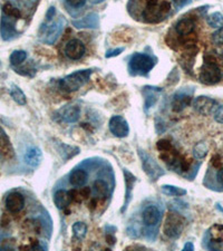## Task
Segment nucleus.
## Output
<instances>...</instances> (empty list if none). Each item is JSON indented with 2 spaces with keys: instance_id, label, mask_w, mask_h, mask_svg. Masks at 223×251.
I'll list each match as a JSON object with an SVG mask.
<instances>
[{
  "instance_id": "1",
  "label": "nucleus",
  "mask_w": 223,
  "mask_h": 251,
  "mask_svg": "<svg viewBox=\"0 0 223 251\" xmlns=\"http://www.w3.org/2000/svg\"><path fill=\"white\" fill-rule=\"evenodd\" d=\"M93 74V69H83V70H76L69 75L65 76L62 80L60 81V88L62 92L66 93H73L76 92L81 87L87 83Z\"/></svg>"
},
{
  "instance_id": "2",
  "label": "nucleus",
  "mask_w": 223,
  "mask_h": 251,
  "mask_svg": "<svg viewBox=\"0 0 223 251\" xmlns=\"http://www.w3.org/2000/svg\"><path fill=\"white\" fill-rule=\"evenodd\" d=\"M156 60L148 54L135 53L128 63V70L132 75H147L154 68Z\"/></svg>"
},
{
  "instance_id": "3",
  "label": "nucleus",
  "mask_w": 223,
  "mask_h": 251,
  "mask_svg": "<svg viewBox=\"0 0 223 251\" xmlns=\"http://www.w3.org/2000/svg\"><path fill=\"white\" fill-rule=\"evenodd\" d=\"M222 78L221 69L219 67L216 58L212 56H205L204 63L200 69L199 80L204 85H216Z\"/></svg>"
},
{
  "instance_id": "4",
  "label": "nucleus",
  "mask_w": 223,
  "mask_h": 251,
  "mask_svg": "<svg viewBox=\"0 0 223 251\" xmlns=\"http://www.w3.org/2000/svg\"><path fill=\"white\" fill-rule=\"evenodd\" d=\"M185 220L182 215L175 212H170L166 215L163 225V232L167 238L178 239L182 234Z\"/></svg>"
},
{
  "instance_id": "5",
  "label": "nucleus",
  "mask_w": 223,
  "mask_h": 251,
  "mask_svg": "<svg viewBox=\"0 0 223 251\" xmlns=\"http://www.w3.org/2000/svg\"><path fill=\"white\" fill-rule=\"evenodd\" d=\"M139 155L141 158V161H142L143 171L145 172L152 181H156V180H159L162 175H164V173H165V172L163 171V168L159 166V163L156 162L148 153L140 148Z\"/></svg>"
},
{
  "instance_id": "6",
  "label": "nucleus",
  "mask_w": 223,
  "mask_h": 251,
  "mask_svg": "<svg viewBox=\"0 0 223 251\" xmlns=\"http://www.w3.org/2000/svg\"><path fill=\"white\" fill-rule=\"evenodd\" d=\"M193 108L195 112H198L199 114L203 116H209L213 114L214 111H216L219 103L213 99H211L209 96H198L193 100Z\"/></svg>"
},
{
  "instance_id": "7",
  "label": "nucleus",
  "mask_w": 223,
  "mask_h": 251,
  "mask_svg": "<svg viewBox=\"0 0 223 251\" xmlns=\"http://www.w3.org/2000/svg\"><path fill=\"white\" fill-rule=\"evenodd\" d=\"M108 127L112 134L116 137H120V139L126 137L130 133V126H128L127 121L121 115L112 116V119L109 120Z\"/></svg>"
},
{
  "instance_id": "8",
  "label": "nucleus",
  "mask_w": 223,
  "mask_h": 251,
  "mask_svg": "<svg viewBox=\"0 0 223 251\" xmlns=\"http://www.w3.org/2000/svg\"><path fill=\"white\" fill-rule=\"evenodd\" d=\"M57 117L61 122L75 123L81 117V108L78 105L68 104L57 111Z\"/></svg>"
},
{
  "instance_id": "9",
  "label": "nucleus",
  "mask_w": 223,
  "mask_h": 251,
  "mask_svg": "<svg viewBox=\"0 0 223 251\" xmlns=\"http://www.w3.org/2000/svg\"><path fill=\"white\" fill-rule=\"evenodd\" d=\"M145 9L143 11V18L146 22L153 23L161 21L164 17L160 11L159 0H146Z\"/></svg>"
},
{
  "instance_id": "10",
  "label": "nucleus",
  "mask_w": 223,
  "mask_h": 251,
  "mask_svg": "<svg viewBox=\"0 0 223 251\" xmlns=\"http://www.w3.org/2000/svg\"><path fill=\"white\" fill-rule=\"evenodd\" d=\"M86 47L85 44L80 39H70L65 46V55L69 60L78 61L85 55Z\"/></svg>"
},
{
  "instance_id": "11",
  "label": "nucleus",
  "mask_w": 223,
  "mask_h": 251,
  "mask_svg": "<svg viewBox=\"0 0 223 251\" xmlns=\"http://www.w3.org/2000/svg\"><path fill=\"white\" fill-rule=\"evenodd\" d=\"M6 209L11 213H18L25 207V198L19 192H11L5 200Z\"/></svg>"
},
{
  "instance_id": "12",
  "label": "nucleus",
  "mask_w": 223,
  "mask_h": 251,
  "mask_svg": "<svg viewBox=\"0 0 223 251\" xmlns=\"http://www.w3.org/2000/svg\"><path fill=\"white\" fill-rule=\"evenodd\" d=\"M161 210L156 206H147L142 211V220L146 227H154L161 221Z\"/></svg>"
},
{
  "instance_id": "13",
  "label": "nucleus",
  "mask_w": 223,
  "mask_h": 251,
  "mask_svg": "<svg viewBox=\"0 0 223 251\" xmlns=\"http://www.w3.org/2000/svg\"><path fill=\"white\" fill-rule=\"evenodd\" d=\"M209 249L223 250V226L216 225L209 230Z\"/></svg>"
},
{
  "instance_id": "14",
  "label": "nucleus",
  "mask_w": 223,
  "mask_h": 251,
  "mask_svg": "<svg viewBox=\"0 0 223 251\" xmlns=\"http://www.w3.org/2000/svg\"><path fill=\"white\" fill-rule=\"evenodd\" d=\"M192 103V96L191 94H187L185 92H178L174 94L173 100H172V109L174 112H181L185 107Z\"/></svg>"
},
{
  "instance_id": "15",
  "label": "nucleus",
  "mask_w": 223,
  "mask_h": 251,
  "mask_svg": "<svg viewBox=\"0 0 223 251\" xmlns=\"http://www.w3.org/2000/svg\"><path fill=\"white\" fill-rule=\"evenodd\" d=\"M42 160V153L41 150L37 146L28 147L23 155V161L27 166L31 167H37L41 164Z\"/></svg>"
},
{
  "instance_id": "16",
  "label": "nucleus",
  "mask_w": 223,
  "mask_h": 251,
  "mask_svg": "<svg viewBox=\"0 0 223 251\" xmlns=\"http://www.w3.org/2000/svg\"><path fill=\"white\" fill-rule=\"evenodd\" d=\"M62 30V21H60L57 22L49 23L48 27L46 29H41V33L44 31V36L46 37L44 42L47 44H54L57 37L60 36Z\"/></svg>"
},
{
  "instance_id": "17",
  "label": "nucleus",
  "mask_w": 223,
  "mask_h": 251,
  "mask_svg": "<svg viewBox=\"0 0 223 251\" xmlns=\"http://www.w3.org/2000/svg\"><path fill=\"white\" fill-rule=\"evenodd\" d=\"M124 178H125V186H126V192H125V200H124V207L122 211L124 212L125 209L128 207V203H130L132 199V192L133 188H134V184L136 182V178L133 175L130 171L124 170Z\"/></svg>"
},
{
  "instance_id": "18",
  "label": "nucleus",
  "mask_w": 223,
  "mask_h": 251,
  "mask_svg": "<svg viewBox=\"0 0 223 251\" xmlns=\"http://www.w3.org/2000/svg\"><path fill=\"white\" fill-rule=\"evenodd\" d=\"M0 153L5 156L6 159H13L15 156L14 147L11 145L9 139L5 132L2 131V128L0 127Z\"/></svg>"
},
{
  "instance_id": "19",
  "label": "nucleus",
  "mask_w": 223,
  "mask_h": 251,
  "mask_svg": "<svg viewBox=\"0 0 223 251\" xmlns=\"http://www.w3.org/2000/svg\"><path fill=\"white\" fill-rule=\"evenodd\" d=\"M145 105H144V109L148 112V109L152 108L156 104L159 100L158 94L162 93V88L159 87H152V86H146L145 88Z\"/></svg>"
},
{
  "instance_id": "20",
  "label": "nucleus",
  "mask_w": 223,
  "mask_h": 251,
  "mask_svg": "<svg viewBox=\"0 0 223 251\" xmlns=\"http://www.w3.org/2000/svg\"><path fill=\"white\" fill-rule=\"evenodd\" d=\"M88 174L83 168H75L70 172L69 182L74 187H83L87 182Z\"/></svg>"
},
{
  "instance_id": "21",
  "label": "nucleus",
  "mask_w": 223,
  "mask_h": 251,
  "mask_svg": "<svg viewBox=\"0 0 223 251\" xmlns=\"http://www.w3.org/2000/svg\"><path fill=\"white\" fill-rule=\"evenodd\" d=\"M194 27L195 22L192 18H183L175 25V30L180 36H185V35L193 33Z\"/></svg>"
},
{
  "instance_id": "22",
  "label": "nucleus",
  "mask_w": 223,
  "mask_h": 251,
  "mask_svg": "<svg viewBox=\"0 0 223 251\" xmlns=\"http://www.w3.org/2000/svg\"><path fill=\"white\" fill-rule=\"evenodd\" d=\"M72 202V198H70L69 192L65 190H58L56 193L54 194V203L58 209H66Z\"/></svg>"
},
{
  "instance_id": "23",
  "label": "nucleus",
  "mask_w": 223,
  "mask_h": 251,
  "mask_svg": "<svg viewBox=\"0 0 223 251\" xmlns=\"http://www.w3.org/2000/svg\"><path fill=\"white\" fill-rule=\"evenodd\" d=\"M73 23L77 28H97V26H99V17L95 14H91L87 17L81 19V21H73Z\"/></svg>"
},
{
  "instance_id": "24",
  "label": "nucleus",
  "mask_w": 223,
  "mask_h": 251,
  "mask_svg": "<svg viewBox=\"0 0 223 251\" xmlns=\"http://www.w3.org/2000/svg\"><path fill=\"white\" fill-rule=\"evenodd\" d=\"M93 191L97 198L106 199L108 195V186L103 180H96L93 184Z\"/></svg>"
},
{
  "instance_id": "25",
  "label": "nucleus",
  "mask_w": 223,
  "mask_h": 251,
  "mask_svg": "<svg viewBox=\"0 0 223 251\" xmlns=\"http://www.w3.org/2000/svg\"><path fill=\"white\" fill-rule=\"evenodd\" d=\"M9 94H10L11 99H13L18 105H25V104L27 103L26 95H25V94H23V92L21 91V88L18 87L17 85L13 84V85L10 86Z\"/></svg>"
},
{
  "instance_id": "26",
  "label": "nucleus",
  "mask_w": 223,
  "mask_h": 251,
  "mask_svg": "<svg viewBox=\"0 0 223 251\" xmlns=\"http://www.w3.org/2000/svg\"><path fill=\"white\" fill-rule=\"evenodd\" d=\"M22 229L27 231V232L39 234L41 232L42 227L41 223L39 222L37 219H27V220L23 221L22 223Z\"/></svg>"
},
{
  "instance_id": "27",
  "label": "nucleus",
  "mask_w": 223,
  "mask_h": 251,
  "mask_svg": "<svg viewBox=\"0 0 223 251\" xmlns=\"http://www.w3.org/2000/svg\"><path fill=\"white\" fill-rule=\"evenodd\" d=\"M162 192L164 194L169 195V197H182V195L186 194V190L182 189V188L174 187V186H162Z\"/></svg>"
},
{
  "instance_id": "28",
  "label": "nucleus",
  "mask_w": 223,
  "mask_h": 251,
  "mask_svg": "<svg viewBox=\"0 0 223 251\" xmlns=\"http://www.w3.org/2000/svg\"><path fill=\"white\" fill-rule=\"evenodd\" d=\"M206 22H208V25L210 27H212V28H220L221 26H223V15L221 13H219V11L211 14L206 17Z\"/></svg>"
},
{
  "instance_id": "29",
  "label": "nucleus",
  "mask_w": 223,
  "mask_h": 251,
  "mask_svg": "<svg viewBox=\"0 0 223 251\" xmlns=\"http://www.w3.org/2000/svg\"><path fill=\"white\" fill-rule=\"evenodd\" d=\"M27 58V53L25 50H14L9 57V62L13 66L21 65Z\"/></svg>"
},
{
  "instance_id": "30",
  "label": "nucleus",
  "mask_w": 223,
  "mask_h": 251,
  "mask_svg": "<svg viewBox=\"0 0 223 251\" xmlns=\"http://www.w3.org/2000/svg\"><path fill=\"white\" fill-rule=\"evenodd\" d=\"M87 233V226L84 222H76L73 225V234L77 240H83Z\"/></svg>"
},
{
  "instance_id": "31",
  "label": "nucleus",
  "mask_w": 223,
  "mask_h": 251,
  "mask_svg": "<svg viewBox=\"0 0 223 251\" xmlns=\"http://www.w3.org/2000/svg\"><path fill=\"white\" fill-rule=\"evenodd\" d=\"M206 154H208V145L204 142H200L195 144L193 147V156L197 160H202L204 159Z\"/></svg>"
},
{
  "instance_id": "32",
  "label": "nucleus",
  "mask_w": 223,
  "mask_h": 251,
  "mask_svg": "<svg viewBox=\"0 0 223 251\" xmlns=\"http://www.w3.org/2000/svg\"><path fill=\"white\" fill-rule=\"evenodd\" d=\"M2 13L5 14L7 17H11L15 19H19L21 17V14H20V11H19L18 8L14 7L9 2H7L2 6Z\"/></svg>"
},
{
  "instance_id": "33",
  "label": "nucleus",
  "mask_w": 223,
  "mask_h": 251,
  "mask_svg": "<svg viewBox=\"0 0 223 251\" xmlns=\"http://www.w3.org/2000/svg\"><path fill=\"white\" fill-rule=\"evenodd\" d=\"M212 42H213V44L217 46L223 45V26H221L220 28H218L212 34Z\"/></svg>"
},
{
  "instance_id": "34",
  "label": "nucleus",
  "mask_w": 223,
  "mask_h": 251,
  "mask_svg": "<svg viewBox=\"0 0 223 251\" xmlns=\"http://www.w3.org/2000/svg\"><path fill=\"white\" fill-rule=\"evenodd\" d=\"M156 147H158L159 151L165 152V151L171 150L173 146H172V144L169 140H160L159 142L156 143Z\"/></svg>"
},
{
  "instance_id": "35",
  "label": "nucleus",
  "mask_w": 223,
  "mask_h": 251,
  "mask_svg": "<svg viewBox=\"0 0 223 251\" xmlns=\"http://www.w3.org/2000/svg\"><path fill=\"white\" fill-rule=\"evenodd\" d=\"M213 117L214 121L220 124H223V103L219 104L216 111L213 113Z\"/></svg>"
},
{
  "instance_id": "36",
  "label": "nucleus",
  "mask_w": 223,
  "mask_h": 251,
  "mask_svg": "<svg viewBox=\"0 0 223 251\" xmlns=\"http://www.w3.org/2000/svg\"><path fill=\"white\" fill-rule=\"evenodd\" d=\"M160 11H161V14H162L163 17L165 18L166 16L170 14V11H171V3H170V1L163 0V1L160 3Z\"/></svg>"
},
{
  "instance_id": "37",
  "label": "nucleus",
  "mask_w": 223,
  "mask_h": 251,
  "mask_svg": "<svg viewBox=\"0 0 223 251\" xmlns=\"http://www.w3.org/2000/svg\"><path fill=\"white\" fill-rule=\"evenodd\" d=\"M124 47H119V48H115V49H111V50H107L106 55H105V57L106 58H111V57H116L119 56V55L122 54L124 52Z\"/></svg>"
},
{
  "instance_id": "38",
  "label": "nucleus",
  "mask_w": 223,
  "mask_h": 251,
  "mask_svg": "<svg viewBox=\"0 0 223 251\" xmlns=\"http://www.w3.org/2000/svg\"><path fill=\"white\" fill-rule=\"evenodd\" d=\"M15 246V239H7V240H3L1 246H0V249L3 250H9L13 249Z\"/></svg>"
},
{
  "instance_id": "39",
  "label": "nucleus",
  "mask_w": 223,
  "mask_h": 251,
  "mask_svg": "<svg viewBox=\"0 0 223 251\" xmlns=\"http://www.w3.org/2000/svg\"><path fill=\"white\" fill-rule=\"evenodd\" d=\"M211 163H212V166L216 167V168H221L223 167V161L222 158L220 155H214L212 160H211Z\"/></svg>"
},
{
  "instance_id": "40",
  "label": "nucleus",
  "mask_w": 223,
  "mask_h": 251,
  "mask_svg": "<svg viewBox=\"0 0 223 251\" xmlns=\"http://www.w3.org/2000/svg\"><path fill=\"white\" fill-rule=\"evenodd\" d=\"M66 2L73 8H81L83 6H85L86 0H66Z\"/></svg>"
},
{
  "instance_id": "41",
  "label": "nucleus",
  "mask_w": 223,
  "mask_h": 251,
  "mask_svg": "<svg viewBox=\"0 0 223 251\" xmlns=\"http://www.w3.org/2000/svg\"><path fill=\"white\" fill-rule=\"evenodd\" d=\"M69 194H70V198H72V201H75V202H81V192L78 190H70L69 191Z\"/></svg>"
},
{
  "instance_id": "42",
  "label": "nucleus",
  "mask_w": 223,
  "mask_h": 251,
  "mask_svg": "<svg viewBox=\"0 0 223 251\" xmlns=\"http://www.w3.org/2000/svg\"><path fill=\"white\" fill-rule=\"evenodd\" d=\"M80 192H81V199H83V200L88 199L89 197H91V194H92V190H91V188H88V187H84V188H81V190H80Z\"/></svg>"
},
{
  "instance_id": "43",
  "label": "nucleus",
  "mask_w": 223,
  "mask_h": 251,
  "mask_svg": "<svg viewBox=\"0 0 223 251\" xmlns=\"http://www.w3.org/2000/svg\"><path fill=\"white\" fill-rule=\"evenodd\" d=\"M55 16H56V9H55L54 7H50L46 14V21L52 22V21L55 18Z\"/></svg>"
},
{
  "instance_id": "44",
  "label": "nucleus",
  "mask_w": 223,
  "mask_h": 251,
  "mask_svg": "<svg viewBox=\"0 0 223 251\" xmlns=\"http://www.w3.org/2000/svg\"><path fill=\"white\" fill-rule=\"evenodd\" d=\"M9 223H10V218H9V215L8 214H2V217H1V219H0V226L2 227V228H6V227H8L9 226Z\"/></svg>"
},
{
  "instance_id": "45",
  "label": "nucleus",
  "mask_w": 223,
  "mask_h": 251,
  "mask_svg": "<svg viewBox=\"0 0 223 251\" xmlns=\"http://www.w3.org/2000/svg\"><path fill=\"white\" fill-rule=\"evenodd\" d=\"M172 1H173V5L177 7L178 9H180V8L187 5V3L190 2V0H172Z\"/></svg>"
},
{
  "instance_id": "46",
  "label": "nucleus",
  "mask_w": 223,
  "mask_h": 251,
  "mask_svg": "<svg viewBox=\"0 0 223 251\" xmlns=\"http://www.w3.org/2000/svg\"><path fill=\"white\" fill-rule=\"evenodd\" d=\"M106 242L109 246H114L115 242H116V238L113 236L112 233L106 234Z\"/></svg>"
},
{
  "instance_id": "47",
  "label": "nucleus",
  "mask_w": 223,
  "mask_h": 251,
  "mask_svg": "<svg viewBox=\"0 0 223 251\" xmlns=\"http://www.w3.org/2000/svg\"><path fill=\"white\" fill-rule=\"evenodd\" d=\"M189 250H194V245L192 244V242H186V244L184 245V247H183V251H189Z\"/></svg>"
},
{
  "instance_id": "48",
  "label": "nucleus",
  "mask_w": 223,
  "mask_h": 251,
  "mask_svg": "<svg viewBox=\"0 0 223 251\" xmlns=\"http://www.w3.org/2000/svg\"><path fill=\"white\" fill-rule=\"evenodd\" d=\"M218 181L220 182L222 186H223V167L219 168V172H218Z\"/></svg>"
},
{
  "instance_id": "49",
  "label": "nucleus",
  "mask_w": 223,
  "mask_h": 251,
  "mask_svg": "<svg viewBox=\"0 0 223 251\" xmlns=\"http://www.w3.org/2000/svg\"><path fill=\"white\" fill-rule=\"evenodd\" d=\"M97 201H99V200H97V198L92 199L91 203H89V206H91V209H92V210H95V209H96V207H97Z\"/></svg>"
}]
</instances>
